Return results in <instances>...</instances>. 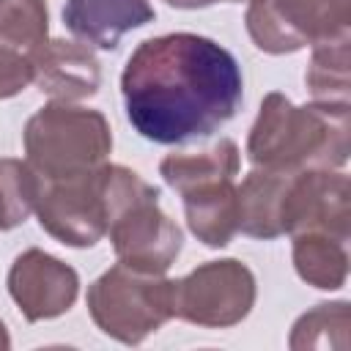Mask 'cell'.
Returning <instances> with one entry per match:
<instances>
[{
    "label": "cell",
    "instance_id": "cell-1",
    "mask_svg": "<svg viewBox=\"0 0 351 351\" xmlns=\"http://www.w3.org/2000/svg\"><path fill=\"white\" fill-rule=\"evenodd\" d=\"M129 123L151 143L178 145L222 129L241 107L236 58L214 38L167 33L137 44L121 74Z\"/></svg>",
    "mask_w": 351,
    "mask_h": 351
},
{
    "label": "cell",
    "instance_id": "cell-2",
    "mask_svg": "<svg viewBox=\"0 0 351 351\" xmlns=\"http://www.w3.org/2000/svg\"><path fill=\"white\" fill-rule=\"evenodd\" d=\"M348 104H304L271 90L247 137V156L255 167L277 173L337 170L351 151Z\"/></svg>",
    "mask_w": 351,
    "mask_h": 351
},
{
    "label": "cell",
    "instance_id": "cell-3",
    "mask_svg": "<svg viewBox=\"0 0 351 351\" xmlns=\"http://www.w3.org/2000/svg\"><path fill=\"white\" fill-rule=\"evenodd\" d=\"M154 184L110 162L74 178L44 181L36 203L38 225L60 244L93 247L107 236L112 219Z\"/></svg>",
    "mask_w": 351,
    "mask_h": 351
},
{
    "label": "cell",
    "instance_id": "cell-4",
    "mask_svg": "<svg viewBox=\"0 0 351 351\" xmlns=\"http://www.w3.org/2000/svg\"><path fill=\"white\" fill-rule=\"evenodd\" d=\"M27 165L41 181H60L101 167L112 151V132L99 110L71 101L44 104L22 132Z\"/></svg>",
    "mask_w": 351,
    "mask_h": 351
},
{
    "label": "cell",
    "instance_id": "cell-5",
    "mask_svg": "<svg viewBox=\"0 0 351 351\" xmlns=\"http://www.w3.org/2000/svg\"><path fill=\"white\" fill-rule=\"evenodd\" d=\"M88 313L107 337L137 346L176 318L173 280L115 263L88 288Z\"/></svg>",
    "mask_w": 351,
    "mask_h": 351
},
{
    "label": "cell",
    "instance_id": "cell-6",
    "mask_svg": "<svg viewBox=\"0 0 351 351\" xmlns=\"http://www.w3.org/2000/svg\"><path fill=\"white\" fill-rule=\"evenodd\" d=\"M244 25L261 52L288 55L346 38L351 0H250Z\"/></svg>",
    "mask_w": 351,
    "mask_h": 351
},
{
    "label": "cell",
    "instance_id": "cell-7",
    "mask_svg": "<svg viewBox=\"0 0 351 351\" xmlns=\"http://www.w3.org/2000/svg\"><path fill=\"white\" fill-rule=\"evenodd\" d=\"M255 293V274L241 261H208L173 280V313L206 329H228L250 315Z\"/></svg>",
    "mask_w": 351,
    "mask_h": 351
},
{
    "label": "cell",
    "instance_id": "cell-8",
    "mask_svg": "<svg viewBox=\"0 0 351 351\" xmlns=\"http://www.w3.org/2000/svg\"><path fill=\"white\" fill-rule=\"evenodd\" d=\"M118 263L165 274L184 244L181 228L159 208V189H148L137 200H132L107 230Z\"/></svg>",
    "mask_w": 351,
    "mask_h": 351
},
{
    "label": "cell",
    "instance_id": "cell-9",
    "mask_svg": "<svg viewBox=\"0 0 351 351\" xmlns=\"http://www.w3.org/2000/svg\"><path fill=\"white\" fill-rule=\"evenodd\" d=\"M351 186L337 170H302L291 176L282 203V233H329L348 241Z\"/></svg>",
    "mask_w": 351,
    "mask_h": 351
},
{
    "label": "cell",
    "instance_id": "cell-10",
    "mask_svg": "<svg viewBox=\"0 0 351 351\" xmlns=\"http://www.w3.org/2000/svg\"><path fill=\"white\" fill-rule=\"evenodd\" d=\"M8 293L27 321H49L71 310L80 293V277L55 255L25 250L11 263Z\"/></svg>",
    "mask_w": 351,
    "mask_h": 351
},
{
    "label": "cell",
    "instance_id": "cell-11",
    "mask_svg": "<svg viewBox=\"0 0 351 351\" xmlns=\"http://www.w3.org/2000/svg\"><path fill=\"white\" fill-rule=\"evenodd\" d=\"M33 66V82L55 101H82L96 96L101 85V69L96 55L77 41L47 38L27 52Z\"/></svg>",
    "mask_w": 351,
    "mask_h": 351
},
{
    "label": "cell",
    "instance_id": "cell-12",
    "mask_svg": "<svg viewBox=\"0 0 351 351\" xmlns=\"http://www.w3.org/2000/svg\"><path fill=\"white\" fill-rule=\"evenodd\" d=\"M151 0H66L63 22L85 44L115 49L121 36L154 22Z\"/></svg>",
    "mask_w": 351,
    "mask_h": 351
},
{
    "label": "cell",
    "instance_id": "cell-13",
    "mask_svg": "<svg viewBox=\"0 0 351 351\" xmlns=\"http://www.w3.org/2000/svg\"><path fill=\"white\" fill-rule=\"evenodd\" d=\"M293 173H277L255 167L236 186L239 200V230L252 239L282 236V203Z\"/></svg>",
    "mask_w": 351,
    "mask_h": 351
},
{
    "label": "cell",
    "instance_id": "cell-14",
    "mask_svg": "<svg viewBox=\"0 0 351 351\" xmlns=\"http://www.w3.org/2000/svg\"><path fill=\"white\" fill-rule=\"evenodd\" d=\"M184 197V214L189 230L206 247H228L239 233V200L233 181H211L200 184Z\"/></svg>",
    "mask_w": 351,
    "mask_h": 351
},
{
    "label": "cell",
    "instance_id": "cell-15",
    "mask_svg": "<svg viewBox=\"0 0 351 351\" xmlns=\"http://www.w3.org/2000/svg\"><path fill=\"white\" fill-rule=\"evenodd\" d=\"M239 148L233 140L222 137L219 143L200 151H173L159 162V176L178 195L211 184V181H233L239 173Z\"/></svg>",
    "mask_w": 351,
    "mask_h": 351
},
{
    "label": "cell",
    "instance_id": "cell-16",
    "mask_svg": "<svg viewBox=\"0 0 351 351\" xmlns=\"http://www.w3.org/2000/svg\"><path fill=\"white\" fill-rule=\"evenodd\" d=\"M293 269L296 274L321 291H337L348 277L346 241L329 233H293Z\"/></svg>",
    "mask_w": 351,
    "mask_h": 351
},
{
    "label": "cell",
    "instance_id": "cell-17",
    "mask_svg": "<svg viewBox=\"0 0 351 351\" xmlns=\"http://www.w3.org/2000/svg\"><path fill=\"white\" fill-rule=\"evenodd\" d=\"M348 36L313 47V58L304 74L313 101L318 104H348Z\"/></svg>",
    "mask_w": 351,
    "mask_h": 351
},
{
    "label": "cell",
    "instance_id": "cell-18",
    "mask_svg": "<svg viewBox=\"0 0 351 351\" xmlns=\"http://www.w3.org/2000/svg\"><path fill=\"white\" fill-rule=\"evenodd\" d=\"M41 176L22 159L0 156V230L19 228L38 203Z\"/></svg>",
    "mask_w": 351,
    "mask_h": 351
},
{
    "label": "cell",
    "instance_id": "cell-19",
    "mask_svg": "<svg viewBox=\"0 0 351 351\" xmlns=\"http://www.w3.org/2000/svg\"><path fill=\"white\" fill-rule=\"evenodd\" d=\"M351 329L348 302H324L304 313L291 329V348H346Z\"/></svg>",
    "mask_w": 351,
    "mask_h": 351
},
{
    "label": "cell",
    "instance_id": "cell-20",
    "mask_svg": "<svg viewBox=\"0 0 351 351\" xmlns=\"http://www.w3.org/2000/svg\"><path fill=\"white\" fill-rule=\"evenodd\" d=\"M47 0H0V44L30 52L47 41Z\"/></svg>",
    "mask_w": 351,
    "mask_h": 351
},
{
    "label": "cell",
    "instance_id": "cell-21",
    "mask_svg": "<svg viewBox=\"0 0 351 351\" xmlns=\"http://www.w3.org/2000/svg\"><path fill=\"white\" fill-rule=\"evenodd\" d=\"M33 82V66L27 52L0 44V99L22 93Z\"/></svg>",
    "mask_w": 351,
    "mask_h": 351
},
{
    "label": "cell",
    "instance_id": "cell-22",
    "mask_svg": "<svg viewBox=\"0 0 351 351\" xmlns=\"http://www.w3.org/2000/svg\"><path fill=\"white\" fill-rule=\"evenodd\" d=\"M167 5H173V8H186V11H192V8H208V5H214V3H241V0H165Z\"/></svg>",
    "mask_w": 351,
    "mask_h": 351
},
{
    "label": "cell",
    "instance_id": "cell-23",
    "mask_svg": "<svg viewBox=\"0 0 351 351\" xmlns=\"http://www.w3.org/2000/svg\"><path fill=\"white\" fill-rule=\"evenodd\" d=\"M8 346H11V337H8V329H5V324L0 321V351H8Z\"/></svg>",
    "mask_w": 351,
    "mask_h": 351
}]
</instances>
